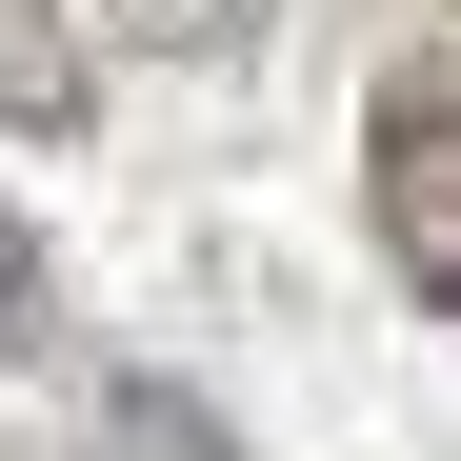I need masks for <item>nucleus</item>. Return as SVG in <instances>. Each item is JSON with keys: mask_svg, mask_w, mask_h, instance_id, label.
<instances>
[{"mask_svg": "<svg viewBox=\"0 0 461 461\" xmlns=\"http://www.w3.org/2000/svg\"><path fill=\"white\" fill-rule=\"evenodd\" d=\"M361 221L461 321V60H381V101H361Z\"/></svg>", "mask_w": 461, "mask_h": 461, "instance_id": "1", "label": "nucleus"}, {"mask_svg": "<svg viewBox=\"0 0 461 461\" xmlns=\"http://www.w3.org/2000/svg\"><path fill=\"white\" fill-rule=\"evenodd\" d=\"M81 101H101V60H81V21H60V0H0V121H21V140H60Z\"/></svg>", "mask_w": 461, "mask_h": 461, "instance_id": "3", "label": "nucleus"}, {"mask_svg": "<svg viewBox=\"0 0 461 461\" xmlns=\"http://www.w3.org/2000/svg\"><path fill=\"white\" fill-rule=\"evenodd\" d=\"M0 361H41V241H21V201H0Z\"/></svg>", "mask_w": 461, "mask_h": 461, "instance_id": "5", "label": "nucleus"}, {"mask_svg": "<svg viewBox=\"0 0 461 461\" xmlns=\"http://www.w3.org/2000/svg\"><path fill=\"white\" fill-rule=\"evenodd\" d=\"M101 21H121L140 60H241V41H261V0H101Z\"/></svg>", "mask_w": 461, "mask_h": 461, "instance_id": "4", "label": "nucleus"}, {"mask_svg": "<svg viewBox=\"0 0 461 461\" xmlns=\"http://www.w3.org/2000/svg\"><path fill=\"white\" fill-rule=\"evenodd\" d=\"M81 441H101V461H241V421H221L201 381H140V361L81 402Z\"/></svg>", "mask_w": 461, "mask_h": 461, "instance_id": "2", "label": "nucleus"}]
</instances>
